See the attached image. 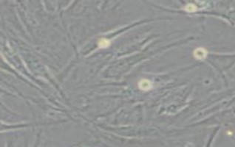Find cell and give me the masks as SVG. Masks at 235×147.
Returning a JSON list of instances; mask_svg holds the SVG:
<instances>
[{
  "instance_id": "4",
  "label": "cell",
  "mask_w": 235,
  "mask_h": 147,
  "mask_svg": "<svg viewBox=\"0 0 235 147\" xmlns=\"http://www.w3.org/2000/svg\"><path fill=\"white\" fill-rule=\"evenodd\" d=\"M185 10L188 13H194L197 10V7L194 4H188L185 7Z\"/></svg>"
},
{
  "instance_id": "3",
  "label": "cell",
  "mask_w": 235,
  "mask_h": 147,
  "mask_svg": "<svg viewBox=\"0 0 235 147\" xmlns=\"http://www.w3.org/2000/svg\"><path fill=\"white\" fill-rule=\"evenodd\" d=\"M110 45V41L108 39L106 38H101V40L98 42V46L101 48H107Z\"/></svg>"
},
{
  "instance_id": "1",
  "label": "cell",
  "mask_w": 235,
  "mask_h": 147,
  "mask_svg": "<svg viewBox=\"0 0 235 147\" xmlns=\"http://www.w3.org/2000/svg\"><path fill=\"white\" fill-rule=\"evenodd\" d=\"M207 55V52L204 48H197L194 51V56L197 60H203Z\"/></svg>"
},
{
  "instance_id": "2",
  "label": "cell",
  "mask_w": 235,
  "mask_h": 147,
  "mask_svg": "<svg viewBox=\"0 0 235 147\" xmlns=\"http://www.w3.org/2000/svg\"><path fill=\"white\" fill-rule=\"evenodd\" d=\"M138 87L142 91H149L152 88V82L146 79H143L138 83Z\"/></svg>"
}]
</instances>
